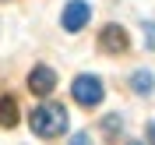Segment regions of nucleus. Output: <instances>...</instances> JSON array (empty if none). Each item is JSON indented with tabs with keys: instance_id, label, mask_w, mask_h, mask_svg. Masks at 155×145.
<instances>
[{
	"instance_id": "5",
	"label": "nucleus",
	"mask_w": 155,
	"mask_h": 145,
	"mask_svg": "<svg viewBox=\"0 0 155 145\" xmlns=\"http://www.w3.org/2000/svg\"><path fill=\"white\" fill-rule=\"evenodd\" d=\"M99 46L106 50V53H120V50H127V32L116 29V25H106V29H102V39H99Z\"/></svg>"
},
{
	"instance_id": "1",
	"label": "nucleus",
	"mask_w": 155,
	"mask_h": 145,
	"mask_svg": "<svg viewBox=\"0 0 155 145\" xmlns=\"http://www.w3.org/2000/svg\"><path fill=\"white\" fill-rule=\"evenodd\" d=\"M28 127L35 131L39 138H57V135H64V131H67V110L57 106V103H42V106L32 110Z\"/></svg>"
},
{
	"instance_id": "10",
	"label": "nucleus",
	"mask_w": 155,
	"mask_h": 145,
	"mask_svg": "<svg viewBox=\"0 0 155 145\" xmlns=\"http://www.w3.org/2000/svg\"><path fill=\"white\" fill-rule=\"evenodd\" d=\"M148 142L155 145V120H152V124H148Z\"/></svg>"
},
{
	"instance_id": "4",
	"label": "nucleus",
	"mask_w": 155,
	"mask_h": 145,
	"mask_svg": "<svg viewBox=\"0 0 155 145\" xmlns=\"http://www.w3.org/2000/svg\"><path fill=\"white\" fill-rule=\"evenodd\" d=\"M28 88L35 92V96H49V92L57 88V74H53V67H46V64L32 67V74H28Z\"/></svg>"
},
{
	"instance_id": "3",
	"label": "nucleus",
	"mask_w": 155,
	"mask_h": 145,
	"mask_svg": "<svg viewBox=\"0 0 155 145\" xmlns=\"http://www.w3.org/2000/svg\"><path fill=\"white\" fill-rule=\"evenodd\" d=\"M88 18H92V7H88L85 0H71L67 7H64V18H60V21H64L67 32H81L88 25Z\"/></svg>"
},
{
	"instance_id": "2",
	"label": "nucleus",
	"mask_w": 155,
	"mask_h": 145,
	"mask_svg": "<svg viewBox=\"0 0 155 145\" xmlns=\"http://www.w3.org/2000/svg\"><path fill=\"white\" fill-rule=\"evenodd\" d=\"M71 92H74V99L81 106H99L102 96H106V88H102V81H99L95 74H78L74 85H71Z\"/></svg>"
},
{
	"instance_id": "9",
	"label": "nucleus",
	"mask_w": 155,
	"mask_h": 145,
	"mask_svg": "<svg viewBox=\"0 0 155 145\" xmlns=\"http://www.w3.org/2000/svg\"><path fill=\"white\" fill-rule=\"evenodd\" d=\"M145 39H148V46H155V25H148V29H145Z\"/></svg>"
},
{
	"instance_id": "8",
	"label": "nucleus",
	"mask_w": 155,
	"mask_h": 145,
	"mask_svg": "<svg viewBox=\"0 0 155 145\" xmlns=\"http://www.w3.org/2000/svg\"><path fill=\"white\" fill-rule=\"evenodd\" d=\"M71 145H92V138L81 131V135H74V138H71Z\"/></svg>"
},
{
	"instance_id": "7",
	"label": "nucleus",
	"mask_w": 155,
	"mask_h": 145,
	"mask_svg": "<svg viewBox=\"0 0 155 145\" xmlns=\"http://www.w3.org/2000/svg\"><path fill=\"white\" fill-rule=\"evenodd\" d=\"M130 88H134L137 96H148L155 88V78L148 74V71H134V78H130Z\"/></svg>"
},
{
	"instance_id": "6",
	"label": "nucleus",
	"mask_w": 155,
	"mask_h": 145,
	"mask_svg": "<svg viewBox=\"0 0 155 145\" xmlns=\"http://www.w3.org/2000/svg\"><path fill=\"white\" fill-rule=\"evenodd\" d=\"M18 124V103L14 96H0V127H14Z\"/></svg>"
},
{
	"instance_id": "11",
	"label": "nucleus",
	"mask_w": 155,
	"mask_h": 145,
	"mask_svg": "<svg viewBox=\"0 0 155 145\" xmlns=\"http://www.w3.org/2000/svg\"><path fill=\"white\" fill-rule=\"evenodd\" d=\"M130 145H141V142H130Z\"/></svg>"
}]
</instances>
